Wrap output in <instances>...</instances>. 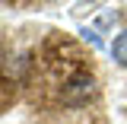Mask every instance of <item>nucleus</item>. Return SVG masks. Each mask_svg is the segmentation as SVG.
Wrapping results in <instances>:
<instances>
[{"instance_id": "1", "label": "nucleus", "mask_w": 127, "mask_h": 124, "mask_svg": "<svg viewBox=\"0 0 127 124\" xmlns=\"http://www.w3.org/2000/svg\"><path fill=\"white\" fill-rule=\"evenodd\" d=\"M111 57H114V64H121V67H127V29L111 41Z\"/></svg>"}]
</instances>
